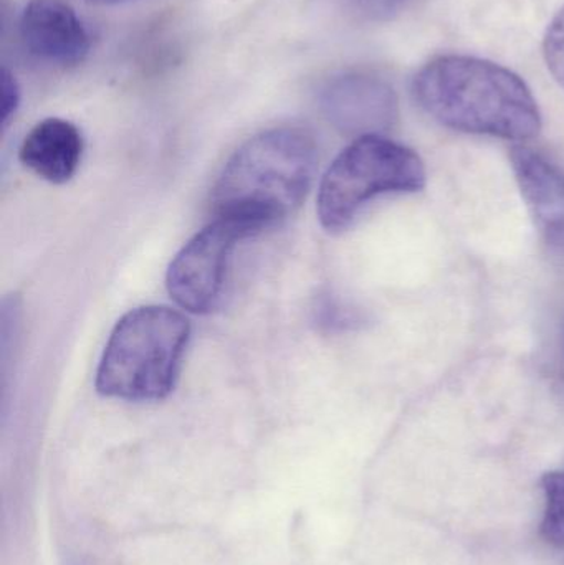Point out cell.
<instances>
[{
	"mask_svg": "<svg viewBox=\"0 0 564 565\" xmlns=\"http://www.w3.org/2000/svg\"><path fill=\"white\" fill-rule=\"evenodd\" d=\"M413 95L430 118L456 131L510 141H526L542 131L539 103L526 83L489 60H430L414 76Z\"/></svg>",
	"mask_w": 564,
	"mask_h": 565,
	"instance_id": "1",
	"label": "cell"
},
{
	"mask_svg": "<svg viewBox=\"0 0 564 565\" xmlns=\"http://www.w3.org/2000/svg\"><path fill=\"white\" fill-rule=\"evenodd\" d=\"M317 164V145L304 129L262 132L225 164L212 194L215 215L245 222L262 234L300 207Z\"/></svg>",
	"mask_w": 564,
	"mask_h": 565,
	"instance_id": "2",
	"label": "cell"
},
{
	"mask_svg": "<svg viewBox=\"0 0 564 565\" xmlns=\"http://www.w3.org/2000/svg\"><path fill=\"white\" fill-rule=\"evenodd\" d=\"M191 324L168 306H142L119 319L96 371V391L129 402L161 401L174 388Z\"/></svg>",
	"mask_w": 564,
	"mask_h": 565,
	"instance_id": "3",
	"label": "cell"
},
{
	"mask_svg": "<svg viewBox=\"0 0 564 565\" xmlns=\"http://www.w3.org/2000/svg\"><path fill=\"white\" fill-rule=\"evenodd\" d=\"M424 185L426 168L413 149L383 136H366L348 146L324 174L318 218L334 234L350 227L377 195L419 192Z\"/></svg>",
	"mask_w": 564,
	"mask_h": 565,
	"instance_id": "4",
	"label": "cell"
},
{
	"mask_svg": "<svg viewBox=\"0 0 564 565\" xmlns=\"http://www.w3.org/2000/svg\"><path fill=\"white\" fill-rule=\"evenodd\" d=\"M255 235L258 232L245 222L215 217L169 265L166 286L171 298L194 315H207L217 309L224 298L235 245Z\"/></svg>",
	"mask_w": 564,
	"mask_h": 565,
	"instance_id": "5",
	"label": "cell"
},
{
	"mask_svg": "<svg viewBox=\"0 0 564 565\" xmlns=\"http://www.w3.org/2000/svg\"><path fill=\"white\" fill-rule=\"evenodd\" d=\"M328 121L351 138L383 136L400 121V102L390 83L364 73H348L321 93Z\"/></svg>",
	"mask_w": 564,
	"mask_h": 565,
	"instance_id": "6",
	"label": "cell"
},
{
	"mask_svg": "<svg viewBox=\"0 0 564 565\" xmlns=\"http://www.w3.org/2000/svg\"><path fill=\"white\" fill-rule=\"evenodd\" d=\"M20 36L33 56L50 65H79L92 49L88 29L65 0H29Z\"/></svg>",
	"mask_w": 564,
	"mask_h": 565,
	"instance_id": "7",
	"label": "cell"
},
{
	"mask_svg": "<svg viewBox=\"0 0 564 565\" xmlns=\"http://www.w3.org/2000/svg\"><path fill=\"white\" fill-rule=\"evenodd\" d=\"M523 199L546 244L564 250V174L533 149L515 146L510 152Z\"/></svg>",
	"mask_w": 564,
	"mask_h": 565,
	"instance_id": "8",
	"label": "cell"
},
{
	"mask_svg": "<svg viewBox=\"0 0 564 565\" xmlns=\"http://www.w3.org/2000/svg\"><path fill=\"white\" fill-rule=\"evenodd\" d=\"M83 154V138L75 125L60 118L43 119L23 139L19 158L45 181L63 184L75 175Z\"/></svg>",
	"mask_w": 564,
	"mask_h": 565,
	"instance_id": "9",
	"label": "cell"
},
{
	"mask_svg": "<svg viewBox=\"0 0 564 565\" xmlns=\"http://www.w3.org/2000/svg\"><path fill=\"white\" fill-rule=\"evenodd\" d=\"M546 507L542 536L552 546L564 550V470L552 471L542 478Z\"/></svg>",
	"mask_w": 564,
	"mask_h": 565,
	"instance_id": "10",
	"label": "cell"
},
{
	"mask_svg": "<svg viewBox=\"0 0 564 565\" xmlns=\"http://www.w3.org/2000/svg\"><path fill=\"white\" fill-rule=\"evenodd\" d=\"M543 56L550 73L564 88V7L550 23L543 39Z\"/></svg>",
	"mask_w": 564,
	"mask_h": 565,
	"instance_id": "11",
	"label": "cell"
},
{
	"mask_svg": "<svg viewBox=\"0 0 564 565\" xmlns=\"http://www.w3.org/2000/svg\"><path fill=\"white\" fill-rule=\"evenodd\" d=\"M318 324L328 329H351L364 322L363 316L333 299L321 302L317 309Z\"/></svg>",
	"mask_w": 564,
	"mask_h": 565,
	"instance_id": "12",
	"label": "cell"
},
{
	"mask_svg": "<svg viewBox=\"0 0 564 565\" xmlns=\"http://www.w3.org/2000/svg\"><path fill=\"white\" fill-rule=\"evenodd\" d=\"M20 103L19 83L9 70H2V125L7 126L9 119L15 115Z\"/></svg>",
	"mask_w": 564,
	"mask_h": 565,
	"instance_id": "13",
	"label": "cell"
},
{
	"mask_svg": "<svg viewBox=\"0 0 564 565\" xmlns=\"http://www.w3.org/2000/svg\"><path fill=\"white\" fill-rule=\"evenodd\" d=\"M360 9L373 19H391L406 9L409 0H357Z\"/></svg>",
	"mask_w": 564,
	"mask_h": 565,
	"instance_id": "14",
	"label": "cell"
},
{
	"mask_svg": "<svg viewBox=\"0 0 564 565\" xmlns=\"http://www.w3.org/2000/svg\"><path fill=\"white\" fill-rule=\"evenodd\" d=\"M88 2H95V3H121V2H128V0H88Z\"/></svg>",
	"mask_w": 564,
	"mask_h": 565,
	"instance_id": "15",
	"label": "cell"
},
{
	"mask_svg": "<svg viewBox=\"0 0 564 565\" xmlns=\"http://www.w3.org/2000/svg\"><path fill=\"white\" fill-rule=\"evenodd\" d=\"M563 377H564V335H563Z\"/></svg>",
	"mask_w": 564,
	"mask_h": 565,
	"instance_id": "16",
	"label": "cell"
}]
</instances>
